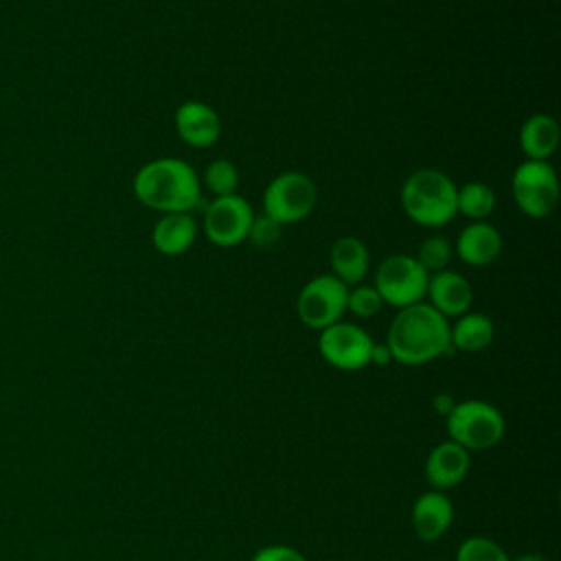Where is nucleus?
<instances>
[{"label": "nucleus", "mask_w": 561, "mask_h": 561, "mask_svg": "<svg viewBox=\"0 0 561 561\" xmlns=\"http://www.w3.org/2000/svg\"><path fill=\"white\" fill-rule=\"evenodd\" d=\"M383 300L373 285H353L346 296V311L355 318H373L381 311Z\"/></svg>", "instance_id": "obj_24"}, {"label": "nucleus", "mask_w": 561, "mask_h": 561, "mask_svg": "<svg viewBox=\"0 0 561 561\" xmlns=\"http://www.w3.org/2000/svg\"><path fill=\"white\" fill-rule=\"evenodd\" d=\"M202 184H204L215 197L232 195V193H237V186H239V171H237L234 162H230V160H226V158H217V160H213V162L206 164Z\"/></svg>", "instance_id": "obj_21"}, {"label": "nucleus", "mask_w": 561, "mask_h": 561, "mask_svg": "<svg viewBox=\"0 0 561 561\" xmlns=\"http://www.w3.org/2000/svg\"><path fill=\"white\" fill-rule=\"evenodd\" d=\"M175 131L188 147L206 149L221 136L219 114L204 101H184L175 110Z\"/></svg>", "instance_id": "obj_12"}, {"label": "nucleus", "mask_w": 561, "mask_h": 561, "mask_svg": "<svg viewBox=\"0 0 561 561\" xmlns=\"http://www.w3.org/2000/svg\"><path fill=\"white\" fill-rule=\"evenodd\" d=\"M445 427L449 440L458 443L467 451H482L502 440L506 421L493 403L482 399H465L454 403L445 416Z\"/></svg>", "instance_id": "obj_4"}, {"label": "nucleus", "mask_w": 561, "mask_h": 561, "mask_svg": "<svg viewBox=\"0 0 561 561\" xmlns=\"http://www.w3.org/2000/svg\"><path fill=\"white\" fill-rule=\"evenodd\" d=\"M329 263L333 276L340 278L346 287L359 285L370 267L368 245L359 237H340L329 252Z\"/></svg>", "instance_id": "obj_17"}, {"label": "nucleus", "mask_w": 561, "mask_h": 561, "mask_svg": "<svg viewBox=\"0 0 561 561\" xmlns=\"http://www.w3.org/2000/svg\"><path fill=\"white\" fill-rule=\"evenodd\" d=\"M386 346L392 359L405 366L434 362L451 351L449 320L427 302L403 307L390 322Z\"/></svg>", "instance_id": "obj_1"}, {"label": "nucleus", "mask_w": 561, "mask_h": 561, "mask_svg": "<svg viewBox=\"0 0 561 561\" xmlns=\"http://www.w3.org/2000/svg\"><path fill=\"white\" fill-rule=\"evenodd\" d=\"M348 287L333 274L313 276L302 285L296 300L300 322L313 331H322L342 320L346 311Z\"/></svg>", "instance_id": "obj_8"}, {"label": "nucleus", "mask_w": 561, "mask_h": 561, "mask_svg": "<svg viewBox=\"0 0 561 561\" xmlns=\"http://www.w3.org/2000/svg\"><path fill=\"white\" fill-rule=\"evenodd\" d=\"M451 254H454V245L449 243V239L436 234V237H427V239L421 241L414 259L421 263V267L427 274H434V272L447 270V263L451 261Z\"/></svg>", "instance_id": "obj_23"}, {"label": "nucleus", "mask_w": 561, "mask_h": 561, "mask_svg": "<svg viewBox=\"0 0 561 561\" xmlns=\"http://www.w3.org/2000/svg\"><path fill=\"white\" fill-rule=\"evenodd\" d=\"M471 467V456L454 440H443L425 458V480L434 491L458 486Z\"/></svg>", "instance_id": "obj_13"}, {"label": "nucleus", "mask_w": 561, "mask_h": 561, "mask_svg": "<svg viewBox=\"0 0 561 561\" xmlns=\"http://www.w3.org/2000/svg\"><path fill=\"white\" fill-rule=\"evenodd\" d=\"M280 230H283V226L278 221H274L272 217L261 213V215H254V219H252V226H250V232H248V241L252 245L261 248V250H267V248L278 243Z\"/></svg>", "instance_id": "obj_25"}, {"label": "nucleus", "mask_w": 561, "mask_h": 561, "mask_svg": "<svg viewBox=\"0 0 561 561\" xmlns=\"http://www.w3.org/2000/svg\"><path fill=\"white\" fill-rule=\"evenodd\" d=\"M511 191L517 208L533 217L546 219L559 202V178L548 160H524L515 167Z\"/></svg>", "instance_id": "obj_5"}, {"label": "nucleus", "mask_w": 561, "mask_h": 561, "mask_svg": "<svg viewBox=\"0 0 561 561\" xmlns=\"http://www.w3.org/2000/svg\"><path fill=\"white\" fill-rule=\"evenodd\" d=\"M254 210L245 197L232 193L215 197L202 219V230L206 239L217 248H234L248 239Z\"/></svg>", "instance_id": "obj_9"}, {"label": "nucleus", "mask_w": 561, "mask_h": 561, "mask_svg": "<svg viewBox=\"0 0 561 561\" xmlns=\"http://www.w3.org/2000/svg\"><path fill=\"white\" fill-rule=\"evenodd\" d=\"M458 186L438 169H419L401 184L403 213L423 228H440L449 224L456 210Z\"/></svg>", "instance_id": "obj_3"}, {"label": "nucleus", "mask_w": 561, "mask_h": 561, "mask_svg": "<svg viewBox=\"0 0 561 561\" xmlns=\"http://www.w3.org/2000/svg\"><path fill=\"white\" fill-rule=\"evenodd\" d=\"M456 210L471 221H484L495 210V193L484 182H465L456 191Z\"/></svg>", "instance_id": "obj_20"}, {"label": "nucleus", "mask_w": 561, "mask_h": 561, "mask_svg": "<svg viewBox=\"0 0 561 561\" xmlns=\"http://www.w3.org/2000/svg\"><path fill=\"white\" fill-rule=\"evenodd\" d=\"M136 199L162 215L191 213L202 202V182L182 158H156L145 162L131 182Z\"/></svg>", "instance_id": "obj_2"}, {"label": "nucleus", "mask_w": 561, "mask_h": 561, "mask_svg": "<svg viewBox=\"0 0 561 561\" xmlns=\"http://www.w3.org/2000/svg\"><path fill=\"white\" fill-rule=\"evenodd\" d=\"M252 561H307L305 554L291 546L285 543H272V546H263L254 552Z\"/></svg>", "instance_id": "obj_26"}, {"label": "nucleus", "mask_w": 561, "mask_h": 561, "mask_svg": "<svg viewBox=\"0 0 561 561\" xmlns=\"http://www.w3.org/2000/svg\"><path fill=\"white\" fill-rule=\"evenodd\" d=\"M375 340L353 322H335L320 331L318 351L322 359L337 370H362L370 364Z\"/></svg>", "instance_id": "obj_10"}, {"label": "nucleus", "mask_w": 561, "mask_h": 561, "mask_svg": "<svg viewBox=\"0 0 561 561\" xmlns=\"http://www.w3.org/2000/svg\"><path fill=\"white\" fill-rule=\"evenodd\" d=\"M559 123L550 114H533L519 127V147L526 160H548L559 147Z\"/></svg>", "instance_id": "obj_18"}, {"label": "nucleus", "mask_w": 561, "mask_h": 561, "mask_svg": "<svg viewBox=\"0 0 561 561\" xmlns=\"http://www.w3.org/2000/svg\"><path fill=\"white\" fill-rule=\"evenodd\" d=\"M456 561H511V557L491 537L473 535L460 541L456 550Z\"/></svg>", "instance_id": "obj_22"}, {"label": "nucleus", "mask_w": 561, "mask_h": 561, "mask_svg": "<svg viewBox=\"0 0 561 561\" xmlns=\"http://www.w3.org/2000/svg\"><path fill=\"white\" fill-rule=\"evenodd\" d=\"M495 335L493 320L480 311H467L449 324V344L462 353H480L484 351Z\"/></svg>", "instance_id": "obj_19"}, {"label": "nucleus", "mask_w": 561, "mask_h": 561, "mask_svg": "<svg viewBox=\"0 0 561 561\" xmlns=\"http://www.w3.org/2000/svg\"><path fill=\"white\" fill-rule=\"evenodd\" d=\"M427 276L430 274L412 254H390L379 263L373 287L381 296L383 305L403 309L423 302Z\"/></svg>", "instance_id": "obj_7"}, {"label": "nucleus", "mask_w": 561, "mask_h": 561, "mask_svg": "<svg viewBox=\"0 0 561 561\" xmlns=\"http://www.w3.org/2000/svg\"><path fill=\"white\" fill-rule=\"evenodd\" d=\"M511 561H548V559L543 554H539V552H526V554H519V557H515Z\"/></svg>", "instance_id": "obj_29"}, {"label": "nucleus", "mask_w": 561, "mask_h": 561, "mask_svg": "<svg viewBox=\"0 0 561 561\" xmlns=\"http://www.w3.org/2000/svg\"><path fill=\"white\" fill-rule=\"evenodd\" d=\"M454 403H456V401H454L449 394H438V397H434V408H436L440 414H445V416L449 414V410L454 408Z\"/></svg>", "instance_id": "obj_28"}, {"label": "nucleus", "mask_w": 561, "mask_h": 561, "mask_svg": "<svg viewBox=\"0 0 561 561\" xmlns=\"http://www.w3.org/2000/svg\"><path fill=\"white\" fill-rule=\"evenodd\" d=\"M502 252V234L486 221L467 224L456 239V254L471 267L491 265Z\"/></svg>", "instance_id": "obj_15"}, {"label": "nucleus", "mask_w": 561, "mask_h": 561, "mask_svg": "<svg viewBox=\"0 0 561 561\" xmlns=\"http://www.w3.org/2000/svg\"><path fill=\"white\" fill-rule=\"evenodd\" d=\"M388 362H392V355L388 351L386 344H373V353H370V364H377V366H386Z\"/></svg>", "instance_id": "obj_27"}, {"label": "nucleus", "mask_w": 561, "mask_h": 561, "mask_svg": "<svg viewBox=\"0 0 561 561\" xmlns=\"http://www.w3.org/2000/svg\"><path fill=\"white\" fill-rule=\"evenodd\" d=\"M195 237L197 221L191 217V213L162 215L151 230V243L164 256L184 254L195 243Z\"/></svg>", "instance_id": "obj_16"}, {"label": "nucleus", "mask_w": 561, "mask_h": 561, "mask_svg": "<svg viewBox=\"0 0 561 561\" xmlns=\"http://www.w3.org/2000/svg\"><path fill=\"white\" fill-rule=\"evenodd\" d=\"M318 202L316 182L300 171L276 175L263 193V213L280 226L302 221L311 215Z\"/></svg>", "instance_id": "obj_6"}, {"label": "nucleus", "mask_w": 561, "mask_h": 561, "mask_svg": "<svg viewBox=\"0 0 561 561\" xmlns=\"http://www.w3.org/2000/svg\"><path fill=\"white\" fill-rule=\"evenodd\" d=\"M425 296L430 298L427 305H432L445 318H458L471 311L473 305L471 283L454 270H440L430 274Z\"/></svg>", "instance_id": "obj_11"}, {"label": "nucleus", "mask_w": 561, "mask_h": 561, "mask_svg": "<svg viewBox=\"0 0 561 561\" xmlns=\"http://www.w3.org/2000/svg\"><path fill=\"white\" fill-rule=\"evenodd\" d=\"M454 522V504L443 491L421 493L412 504V528L421 541H438Z\"/></svg>", "instance_id": "obj_14"}]
</instances>
